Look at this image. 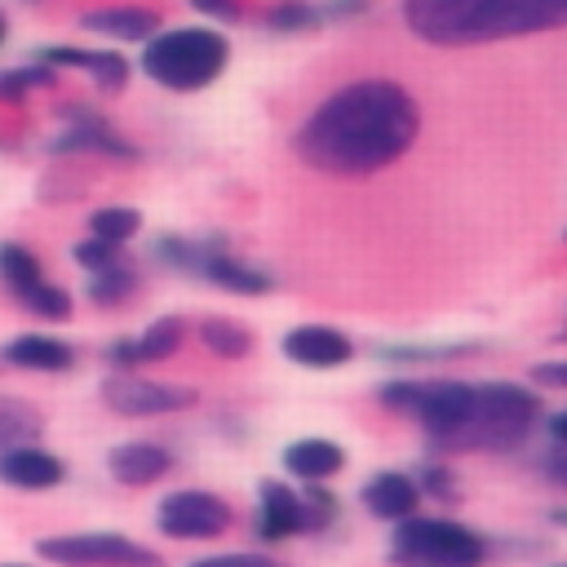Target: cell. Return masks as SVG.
Here are the masks:
<instances>
[{
	"instance_id": "1",
	"label": "cell",
	"mask_w": 567,
	"mask_h": 567,
	"mask_svg": "<svg viewBox=\"0 0 567 567\" xmlns=\"http://www.w3.org/2000/svg\"><path fill=\"white\" fill-rule=\"evenodd\" d=\"M421 133L416 97L385 75H363L328 93L292 137L306 168L323 177H372L403 159Z\"/></svg>"
},
{
	"instance_id": "2",
	"label": "cell",
	"mask_w": 567,
	"mask_h": 567,
	"mask_svg": "<svg viewBox=\"0 0 567 567\" xmlns=\"http://www.w3.org/2000/svg\"><path fill=\"white\" fill-rule=\"evenodd\" d=\"M412 35L439 49H470L509 35L563 31L567 0H403Z\"/></svg>"
},
{
	"instance_id": "3",
	"label": "cell",
	"mask_w": 567,
	"mask_h": 567,
	"mask_svg": "<svg viewBox=\"0 0 567 567\" xmlns=\"http://www.w3.org/2000/svg\"><path fill=\"white\" fill-rule=\"evenodd\" d=\"M540 421V399L514 381H470L461 421L447 430L439 452H514Z\"/></svg>"
},
{
	"instance_id": "4",
	"label": "cell",
	"mask_w": 567,
	"mask_h": 567,
	"mask_svg": "<svg viewBox=\"0 0 567 567\" xmlns=\"http://www.w3.org/2000/svg\"><path fill=\"white\" fill-rule=\"evenodd\" d=\"M226 58L230 44L213 27H173V31H155L142 44V71L173 93L208 89L226 71Z\"/></svg>"
},
{
	"instance_id": "5",
	"label": "cell",
	"mask_w": 567,
	"mask_h": 567,
	"mask_svg": "<svg viewBox=\"0 0 567 567\" xmlns=\"http://www.w3.org/2000/svg\"><path fill=\"white\" fill-rule=\"evenodd\" d=\"M390 558L399 567H478L487 558V536L443 514H412L394 523Z\"/></svg>"
},
{
	"instance_id": "6",
	"label": "cell",
	"mask_w": 567,
	"mask_h": 567,
	"mask_svg": "<svg viewBox=\"0 0 567 567\" xmlns=\"http://www.w3.org/2000/svg\"><path fill=\"white\" fill-rule=\"evenodd\" d=\"M257 536L261 540H292L306 532H319L337 518V501L328 496L323 483H301V492L284 478H261L257 483Z\"/></svg>"
},
{
	"instance_id": "7",
	"label": "cell",
	"mask_w": 567,
	"mask_h": 567,
	"mask_svg": "<svg viewBox=\"0 0 567 567\" xmlns=\"http://www.w3.org/2000/svg\"><path fill=\"white\" fill-rule=\"evenodd\" d=\"M35 554L53 567H164V558L124 532H58L40 536Z\"/></svg>"
},
{
	"instance_id": "8",
	"label": "cell",
	"mask_w": 567,
	"mask_h": 567,
	"mask_svg": "<svg viewBox=\"0 0 567 567\" xmlns=\"http://www.w3.org/2000/svg\"><path fill=\"white\" fill-rule=\"evenodd\" d=\"M230 501L204 487H177L155 505V527L168 540H217L221 532H230Z\"/></svg>"
},
{
	"instance_id": "9",
	"label": "cell",
	"mask_w": 567,
	"mask_h": 567,
	"mask_svg": "<svg viewBox=\"0 0 567 567\" xmlns=\"http://www.w3.org/2000/svg\"><path fill=\"white\" fill-rule=\"evenodd\" d=\"M102 403L115 412V416H168V412H182L190 408L199 394L190 385H173V381H155V377H137V372H111L102 381Z\"/></svg>"
},
{
	"instance_id": "10",
	"label": "cell",
	"mask_w": 567,
	"mask_h": 567,
	"mask_svg": "<svg viewBox=\"0 0 567 567\" xmlns=\"http://www.w3.org/2000/svg\"><path fill=\"white\" fill-rule=\"evenodd\" d=\"M190 275H204L208 284H217L226 292H239V297H257V292H266L275 284L261 266L235 257L221 239H195V270Z\"/></svg>"
},
{
	"instance_id": "11",
	"label": "cell",
	"mask_w": 567,
	"mask_h": 567,
	"mask_svg": "<svg viewBox=\"0 0 567 567\" xmlns=\"http://www.w3.org/2000/svg\"><path fill=\"white\" fill-rule=\"evenodd\" d=\"M284 354L301 368H315V372H328V368H341L354 359V341L341 332V328H328V323H297L284 332Z\"/></svg>"
},
{
	"instance_id": "12",
	"label": "cell",
	"mask_w": 567,
	"mask_h": 567,
	"mask_svg": "<svg viewBox=\"0 0 567 567\" xmlns=\"http://www.w3.org/2000/svg\"><path fill=\"white\" fill-rule=\"evenodd\" d=\"M35 58H40L49 71H58V66H71V71H89V75H93V84H97L102 93H120V89L128 84V58H124V53H115V49L44 44Z\"/></svg>"
},
{
	"instance_id": "13",
	"label": "cell",
	"mask_w": 567,
	"mask_h": 567,
	"mask_svg": "<svg viewBox=\"0 0 567 567\" xmlns=\"http://www.w3.org/2000/svg\"><path fill=\"white\" fill-rule=\"evenodd\" d=\"M106 470L120 487H151L173 470V452L164 443L151 439H133V443H115L106 452Z\"/></svg>"
},
{
	"instance_id": "14",
	"label": "cell",
	"mask_w": 567,
	"mask_h": 567,
	"mask_svg": "<svg viewBox=\"0 0 567 567\" xmlns=\"http://www.w3.org/2000/svg\"><path fill=\"white\" fill-rule=\"evenodd\" d=\"M66 478V461L53 456L49 447L40 443H22L13 452L0 456V483L4 487H18V492H49Z\"/></svg>"
},
{
	"instance_id": "15",
	"label": "cell",
	"mask_w": 567,
	"mask_h": 567,
	"mask_svg": "<svg viewBox=\"0 0 567 567\" xmlns=\"http://www.w3.org/2000/svg\"><path fill=\"white\" fill-rule=\"evenodd\" d=\"M359 501H363V509H368L372 518L403 523V518L416 514L421 487H416V478L403 474V470H381V474H372V478L359 487Z\"/></svg>"
},
{
	"instance_id": "16",
	"label": "cell",
	"mask_w": 567,
	"mask_h": 567,
	"mask_svg": "<svg viewBox=\"0 0 567 567\" xmlns=\"http://www.w3.org/2000/svg\"><path fill=\"white\" fill-rule=\"evenodd\" d=\"M66 120H71V128L53 142L58 155H66V151H93V155H111V159H137V146L124 142L97 111H75L71 106Z\"/></svg>"
},
{
	"instance_id": "17",
	"label": "cell",
	"mask_w": 567,
	"mask_h": 567,
	"mask_svg": "<svg viewBox=\"0 0 567 567\" xmlns=\"http://www.w3.org/2000/svg\"><path fill=\"white\" fill-rule=\"evenodd\" d=\"M0 359L13 363V368H27V372H71V368H75V350H71V341L49 337V332H22V337H9V341L0 346Z\"/></svg>"
},
{
	"instance_id": "18",
	"label": "cell",
	"mask_w": 567,
	"mask_h": 567,
	"mask_svg": "<svg viewBox=\"0 0 567 567\" xmlns=\"http://www.w3.org/2000/svg\"><path fill=\"white\" fill-rule=\"evenodd\" d=\"M80 27L111 35V40H151L159 31V13L146 4H102V9L80 13Z\"/></svg>"
},
{
	"instance_id": "19",
	"label": "cell",
	"mask_w": 567,
	"mask_h": 567,
	"mask_svg": "<svg viewBox=\"0 0 567 567\" xmlns=\"http://www.w3.org/2000/svg\"><path fill=\"white\" fill-rule=\"evenodd\" d=\"M284 470L301 483H328L346 470V447L332 439H297L284 447Z\"/></svg>"
},
{
	"instance_id": "20",
	"label": "cell",
	"mask_w": 567,
	"mask_h": 567,
	"mask_svg": "<svg viewBox=\"0 0 567 567\" xmlns=\"http://www.w3.org/2000/svg\"><path fill=\"white\" fill-rule=\"evenodd\" d=\"M195 337H199V346H204L208 354H217V359H244V354H252V328L239 323V319H226V315L199 319V323H195Z\"/></svg>"
},
{
	"instance_id": "21",
	"label": "cell",
	"mask_w": 567,
	"mask_h": 567,
	"mask_svg": "<svg viewBox=\"0 0 567 567\" xmlns=\"http://www.w3.org/2000/svg\"><path fill=\"white\" fill-rule=\"evenodd\" d=\"M182 341H186V319L159 315L133 337V354H137V363H159V359H173L182 350Z\"/></svg>"
},
{
	"instance_id": "22",
	"label": "cell",
	"mask_w": 567,
	"mask_h": 567,
	"mask_svg": "<svg viewBox=\"0 0 567 567\" xmlns=\"http://www.w3.org/2000/svg\"><path fill=\"white\" fill-rule=\"evenodd\" d=\"M44 430V416L27 403V399H13V394H0V456L22 447V443H35Z\"/></svg>"
},
{
	"instance_id": "23",
	"label": "cell",
	"mask_w": 567,
	"mask_h": 567,
	"mask_svg": "<svg viewBox=\"0 0 567 567\" xmlns=\"http://www.w3.org/2000/svg\"><path fill=\"white\" fill-rule=\"evenodd\" d=\"M0 279H4V288H9L13 297H22L27 288H35V284L44 279V266H40V257H35L27 244L4 239V244H0Z\"/></svg>"
},
{
	"instance_id": "24",
	"label": "cell",
	"mask_w": 567,
	"mask_h": 567,
	"mask_svg": "<svg viewBox=\"0 0 567 567\" xmlns=\"http://www.w3.org/2000/svg\"><path fill=\"white\" fill-rule=\"evenodd\" d=\"M133 292H137V266L128 257H120L115 266L89 275V301H97V306H120Z\"/></svg>"
},
{
	"instance_id": "25",
	"label": "cell",
	"mask_w": 567,
	"mask_h": 567,
	"mask_svg": "<svg viewBox=\"0 0 567 567\" xmlns=\"http://www.w3.org/2000/svg\"><path fill=\"white\" fill-rule=\"evenodd\" d=\"M137 230H142V213H137V208L106 204V208H93V213H89V235H93V239H102V244L124 248Z\"/></svg>"
},
{
	"instance_id": "26",
	"label": "cell",
	"mask_w": 567,
	"mask_h": 567,
	"mask_svg": "<svg viewBox=\"0 0 567 567\" xmlns=\"http://www.w3.org/2000/svg\"><path fill=\"white\" fill-rule=\"evenodd\" d=\"M22 310H31L35 319H49V323H62V319H71V292L62 288V284H49V279H40L35 288H27L22 297Z\"/></svg>"
},
{
	"instance_id": "27",
	"label": "cell",
	"mask_w": 567,
	"mask_h": 567,
	"mask_svg": "<svg viewBox=\"0 0 567 567\" xmlns=\"http://www.w3.org/2000/svg\"><path fill=\"white\" fill-rule=\"evenodd\" d=\"M49 84H53V71H49L44 62L0 71V102H27L31 89H49Z\"/></svg>"
},
{
	"instance_id": "28",
	"label": "cell",
	"mask_w": 567,
	"mask_h": 567,
	"mask_svg": "<svg viewBox=\"0 0 567 567\" xmlns=\"http://www.w3.org/2000/svg\"><path fill=\"white\" fill-rule=\"evenodd\" d=\"M266 22H270L275 31H306V27L319 22V4H310V0H279V4L266 13Z\"/></svg>"
},
{
	"instance_id": "29",
	"label": "cell",
	"mask_w": 567,
	"mask_h": 567,
	"mask_svg": "<svg viewBox=\"0 0 567 567\" xmlns=\"http://www.w3.org/2000/svg\"><path fill=\"white\" fill-rule=\"evenodd\" d=\"M71 257L80 261V270L84 275H93V270H106V266H115L120 257H124V248H115V244H102V239H80L75 248H71Z\"/></svg>"
},
{
	"instance_id": "30",
	"label": "cell",
	"mask_w": 567,
	"mask_h": 567,
	"mask_svg": "<svg viewBox=\"0 0 567 567\" xmlns=\"http://www.w3.org/2000/svg\"><path fill=\"white\" fill-rule=\"evenodd\" d=\"M416 487H421V496L430 492V496H443V501H456L461 496V487H456V474L447 470V465H439V461H425L416 474Z\"/></svg>"
},
{
	"instance_id": "31",
	"label": "cell",
	"mask_w": 567,
	"mask_h": 567,
	"mask_svg": "<svg viewBox=\"0 0 567 567\" xmlns=\"http://www.w3.org/2000/svg\"><path fill=\"white\" fill-rule=\"evenodd\" d=\"M190 567H288V563H279L275 554L239 549V554H208V558H199V563H190Z\"/></svg>"
},
{
	"instance_id": "32",
	"label": "cell",
	"mask_w": 567,
	"mask_h": 567,
	"mask_svg": "<svg viewBox=\"0 0 567 567\" xmlns=\"http://www.w3.org/2000/svg\"><path fill=\"white\" fill-rule=\"evenodd\" d=\"M536 470H540V478H545V483H554V487H563V492H567V447H563V443H554V447L536 461Z\"/></svg>"
},
{
	"instance_id": "33",
	"label": "cell",
	"mask_w": 567,
	"mask_h": 567,
	"mask_svg": "<svg viewBox=\"0 0 567 567\" xmlns=\"http://www.w3.org/2000/svg\"><path fill=\"white\" fill-rule=\"evenodd\" d=\"M532 381H536V385H549V390H567V359L536 363V368H532Z\"/></svg>"
},
{
	"instance_id": "34",
	"label": "cell",
	"mask_w": 567,
	"mask_h": 567,
	"mask_svg": "<svg viewBox=\"0 0 567 567\" xmlns=\"http://www.w3.org/2000/svg\"><path fill=\"white\" fill-rule=\"evenodd\" d=\"M195 9H204L208 18H221V22H235L239 18V0H190Z\"/></svg>"
},
{
	"instance_id": "35",
	"label": "cell",
	"mask_w": 567,
	"mask_h": 567,
	"mask_svg": "<svg viewBox=\"0 0 567 567\" xmlns=\"http://www.w3.org/2000/svg\"><path fill=\"white\" fill-rule=\"evenodd\" d=\"M363 4H368V0H328V4L319 9V18H354V13H363Z\"/></svg>"
},
{
	"instance_id": "36",
	"label": "cell",
	"mask_w": 567,
	"mask_h": 567,
	"mask_svg": "<svg viewBox=\"0 0 567 567\" xmlns=\"http://www.w3.org/2000/svg\"><path fill=\"white\" fill-rule=\"evenodd\" d=\"M549 434H554V443H563V447H567V412L549 416Z\"/></svg>"
},
{
	"instance_id": "37",
	"label": "cell",
	"mask_w": 567,
	"mask_h": 567,
	"mask_svg": "<svg viewBox=\"0 0 567 567\" xmlns=\"http://www.w3.org/2000/svg\"><path fill=\"white\" fill-rule=\"evenodd\" d=\"M549 523H554V527H567V505H558V509H549Z\"/></svg>"
},
{
	"instance_id": "38",
	"label": "cell",
	"mask_w": 567,
	"mask_h": 567,
	"mask_svg": "<svg viewBox=\"0 0 567 567\" xmlns=\"http://www.w3.org/2000/svg\"><path fill=\"white\" fill-rule=\"evenodd\" d=\"M4 35H9V22H4V13H0V44H4Z\"/></svg>"
},
{
	"instance_id": "39",
	"label": "cell",
	"mask_w": 567,
	"mask_h": 567,
	"mask_svg": "<svg viewBox=\"0 0 567 567\" xmlns=\"http://www.w3.org/2000/svg\"><path fill=\"white\" fill-rule=\"evenodd\" d=\"M0 567H27V563H0Z\"/></svg>"
},
{
	"instance_id": "40",
	"label": "cell",
	"mask_w": 567,
	"mask_h": 567,
	"mask_svg": "<svg viewBox=\"0 0 567 567\" xmlns=\"http://www.w3.org/2000/svg\"><path fill=\"white\" fill-rule=\"evenodd\" d=\"M558 567H567V563H558Z\"/></svg>"
},
{
	"instance_id": "41",
	"label": "cell",
	"mask_w": 567,
	"mask_h": 567,
	"mask_svg": "<svg viewBox=\"0 0 567 567\" xmlns=\"http://www.w3.org/2000/svg\"><path fill=\"white\" fill-rule=\"evenodd\" d=\"M563 239H567V235H563Z\"/></svg>"
}]
</instances>
